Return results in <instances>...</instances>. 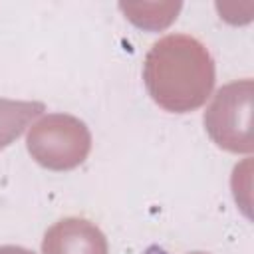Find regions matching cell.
<instances>
[{
    "label": "cell",
    "instance_id": "6da1fadb",
    "mask_svg": "<svg viewBox=\"0 0 254 254\" xmlns=\"http://www.w3.org/2000/svg\"><path fill=\"white\" fill-rule=\"evenodd\" d=\"M143 79L153 101L171 113L204 105L214 87V60L206 46L187 34H169L145 56Z\"/></svg>",
    "mask_w": 254,
    "mask_h": 254
},
{
    "label": "cell",
    "instance_id": "7a4b0ae2",
    "mask_svg": "<svg viewBox=\"0 0 254 254\" xmlns=\"http://www.w3.org/2000/svg\"><path fill=\"white\" fill-rule=\"evenodd\" d=\"M26 147L38 165L50 171H71L87 159L91 133L73 115L50 113L28 131Z\"/></svg>",
    "mask_w": 254,
    "mask_h": 254
},
{
    "label": "cell",
    "instance_id": "3957f363",
    "mask_svg": "<svg viewBox=\"0 0 254 254\" xmlns=\"http://www.w3.org/2000/svg\"><path fill=\"white\" fill-rule=\"evenodd\" d=\"M252 79H236L222 85L204 111V127L210 139L230 153H252Z\"/></svg>",
    "mask_w": 254,
    "mask_h": 254
},
{
    "label": "cell",
    "instance_id": "277c9868",
    "mask_svg": "<svg viewBox=\"0 0 254 254\" xmlns=\"http://www.w3.org/2000/svg\"><path fill=\"white\" fill-rule=\"evenodd\" d=\"M42 254H107V240L93 222L69 216L48 228Z\"/></svg>",
    "mask_w": 254,
    "mask_h": 254
},
{
    "label": "cell",
    "instance_id": "5b68a950",
    "mask_svg": "<svg viewBox=\"0 0 254 254\" xmlns=\"http://www.w3.org/2000/svg\"><path fill=\"white\" fill-rule=\"evenodd\" d=\"M44 109L46 105L42 101H14L0 97V151L18 139Z\"/></svg>",
    "mask_w": 254,
    "mask_h": 254
},
{
    "label": "cell",
    "instance_id": "8992f818",
    "mask_svg": "<svg viewBox=\"0 0 254 254\" xmlns=\"http://www.w3.org/2000/svg\"><path fill=\"white\" fill-rule=\"evenodd\" d=\"M181 2H139V4H119L127 20L143 30H163L179 14Z\"/></svg>",
    "mask_w": 254,
    "mask_h": 254
},
{
    "label": "cell",
    "instance_id": "52a82bcc",
    "mask_svg": "<svg viewBox=\"0 0 254 254\" xmlns=\"http://www.w3.org/2000/svg\"><path fill=\"white\" fill-rule=\"evenodd\" d=\"M0 254H34V252L28 248H22V246L6 244V246H0Z\"/></svg>",
    "mask_w": 254,
    "mask_h": 254
},
{
    "label": "cell",
    "instance_id": "ba28073f",
    "mask_svg": "<svg viewBox=\"0 0 254 254\" xmlns=\"http://www.w3.org/2000/svg\"><path fill=\"white\" fill-rule=\"evenodd\" d=\"M190 254H206V252H190Z\"/></svg>",
    "mask_w": 254,
    "mask_h": 254
}]
</instances>
